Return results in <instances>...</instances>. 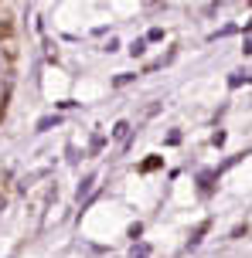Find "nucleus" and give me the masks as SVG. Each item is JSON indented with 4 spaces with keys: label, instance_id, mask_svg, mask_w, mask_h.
Listing matches in <instances>:
<instances>
[{
    "label": "nucleus",
    "instance_id": "nucleus-1",
    "mask_svg": "<svg viewBox=\"0 0 252 258\" xmlns=\"http://www.w3.org/2000/svg\"><path fill=\"white\" fill-rule=\"evenodd\" d=\"M92 187H95V173H92V177H85V180L79 183V201H82V197H85L89 190H92Z\"/></svg>",
    "mask_w": 252,
    "mask_h": 258
},
{
    "label": "nucleus",
    "instance_id": "nucleus-2",
    "mask_svg": "<svg viewBox=\"0 0 252 258\" xmlns=\"http://www.w3.org/2000/svg\"><path fill=\"white\" fill-rule=\"evenodd\" d=\"M126 133H130V122H116V129H113V136H116V140H123Z\"/></svg>",
    "mask_w": 252,
    "mask_h": 258
},
{
    "label": "nucleus",
    "instance_id": "nucleus-3",
    "mask_svg": "<svg viewBox=\"0 0 252 258\" xmlns=\"http://www.w3.org/2000/svg\"><path fill=\"white\" fill-rule=\"evenodd\" d=\"M55 122H58V116H48V119H41V122H38V133H44V129H52Z\"/></svg>",
    "mask_w": 252,
    "mask_h": 258
},
{
    "label": "nucleus",
    "instance_id": "nucleus-4",
    "mask_svg": "<svg viewBox=\"0 0 252 258\" xmlns=\"http://www.w3.org/2000/svg\"><path fill=\"white\" fill-rule=\"evenodd\" d=\"M242 51H245V54H252V34L245 38V48H242Z\"/></svg>",
    "mask_w": 252,
    "mask_h": 258
}]
</instances>
